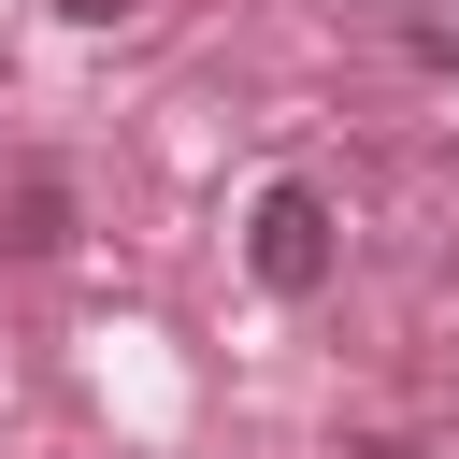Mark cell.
<instances>
[{
    "label": "cell",
    "mask_w": 459,
    "mask_h": 459,
    "mask_svg": "<svg viewBox=\"0 0 459 459\" xmlns=\"http://www.w3.org/2000/svg\"><path fill=\"white\" fill-rule=\"evenodd\" d=\"M344 459H430V445H402V430H373V445H344Z\"/></svg>",
    "instance_id": "obj_3"
},
{
    "label": "cell",
    "mask_w": 459,
    "mask_h": 459,
    "mask_svg": "<svg viewBox=\"0 0 459 459\" xmlns=\"http://www.w3.org/2000/svg\"><path fill=\"white\" fill-rule=\"evenodd\" d=\"M57 14H72V29H115V14H129V0H57Z\"/></svg>",
    "instance_id": "obj_4"
},
{
    "label": "cell",
    "mask_w": 459,
    "mask_h": 459,
    "mask_svg": "<svg viewBox=\"0 0 459 459\" xmlns=\"http://www.w3.org/2000/svg\"><path fill=\"white\" fill-rule=\"evenodd\" d=\"M330 258H344V215H330V186L273 172V186L244 201V273H258L273 301H316V287H330Z\"/></svg>",
    "instance_id": "obj_1"
},
{
    "label": "cell",
    "mask_w": 459,
    "mask_h": 459,
    "mask_svg": "<svg viewBox=\"0 0 459 459\" xmlns=\"http://www.w3.org/2000/svg\"><path fill=\"white\" fill-rule=\"evenodd\" d=\"M72 230H86V186L57 172V158H0V258L29 273V258H72Z\"/></svg>",
    "instance_id": "obj_2"
}]
</instances>
